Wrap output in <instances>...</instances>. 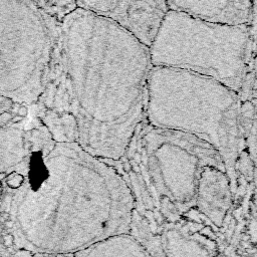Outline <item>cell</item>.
<instances>
[{"label":"cell","instance_id":"6da1fadb","mask_svg":"<svg viewBox=\"0 0 257 257\" xmlns=\"http://www.w3.org/2000/svg\"><path fill=\"white\" fill-rule=\"evenodd\" d=\"M149 47L116 23L77 8L64 17L36 116L56 143L119 161L144 119Z\"/></svg>","mask_w":257,"mask_h":257},{"label":"cell","instance_id":"7a4b0ae2","mask_svg":"<svg viewBox=\"0 0 257 257\" xmlns=\"http://www.w3.org/2000/svg\"><path fill=\"white\" fill-rule=\"evenodd\" d=\"M13 198L22 248L33 254H74L130 232L134 197L120 173L76 143L34 151Z\"/></svg>","mask_w":257,"mask_h":257},{"label":"cell","instance_id":"3957f363","mask_svg":"<svg viewBox=\"0 0 257 257\" xmlns=\"http://www.w3.org/2000/svg\"><path fill=\"white\" fill-rule=\"evenodd\" d=\"M240 99L221 82L191 71L152 66L146 120L158 127L195 136L220 155L234 191L236 162L245 149L239 130Z\"/></svg>","mask_w":257,"mask_h":257},{"label":"cell","instance_id":"277c9868","mask_svg":"<svg viewBox=\"0 0 257 257\" xmlns=\"http://www.w3.org/2000/svg\"><path fill=\"white\" fill-rule=\"evenodd\" d=\"M106 163L139 178L169 223L194 206L204 168L225 170L219 153L205 141L154 126L145 117L137 125L123 157Z\"/></svg>","mask_w":257,"mask_h":257},{"label":"cell","instance_id":"5b68a950","mask_svg":"<svg viewBox=\"0 0 257 257\" xmlns=\"http://www.w3.org/2000/svg\"><path fill=\"white\" fill-rule=\"evenodd\" d=\"M149 51L152 66L204 75L238 93L255 58V20L227 25L168 9Z\"/></svg>","mask_w":257,"mask_h":257},{"label":"cell","instance_id":"8992f818","mask_svg":"<svg viewBox=\"0 0 257 257\" xmlns=\"http://www.w3.org/2000/svg\"><path fill=\"white\" fill-rule=\"evenodd\" d=\"M58 26L32 0H0V95L26 106L38 101Z\"/></svg>","mask_w":257,"mask_h":257},{"label":"cell","instance_id":"52a82bcc","mask_svg":"<svg viewBox=\"0 0 257 257\" xmlns=\"http://www.w3.org/2000/svg\"><path fill=\"white\" fill-rule=\"evenodd\" d=\"M77 8L121 26L148 47L168 11L166 0H76Z\"/></svg>","mask_w":257,"mask_h":257},{"label":"cell","instance_id":"ba28073f","mask_svg":"<svg viewBox=\"0 0 257 257\" xmlns=\"http://www.w3.org/2000/svg\"><path fill=\"white\" fill-rule=\"evenodd\" d=\"M164 257H215L216 240L209 229L191 221H174L161 232Z\"/></svg>","mask_w":257,"mask_h":257},{"label":"cell","instance_id":"9c48e42d","mask_svg":"<svg viewBox=\"0 0 257 257\" xmlns=\"http://www.w3.org/2000/svg\"><path fill=\"white\" fill-rule=\"evenodd\" d=\"M169 10L207 22L242 25L255 20V0H166Z\"/></svg>","mask_w":257,"mask_h":257},{"label":"cell","instance_id":"30bf717a","mask_svg":"<svg viewBox=\"0 0 257 257\" xmlns=\"http://www.w3.org/2000/svg\"><path fill=\"white\" fill-rule=\"evenodd\" d=\"M233 192L225 170L206 167L198 181L194 206L212 225L220 228L231 208Z\"/></svg>","mask_w":257,"mask_h":257},{"label":"cell","instance_id":"8fae6325","mask_svg":"<svg viewBox=\"0 0 257 257\" xmlns=\"http://www.w3.org/2000/svg\"><path fill=\"white\" fill-rule=\"evenodd\" d=\"M74 257H152L130 233L108 236L73 254Z\"/></svg>","mask_w":257,"mask_h":257},{"label":"cell","instance_id":"7c38bea8","mask_svg":"<svg viewBox=\"0 0 257 257\" xmlns=\"http://www.w3.org/2000/svg\"><path fill=\"white\" fill-rule=\"evenodd\" d=\"M45 14L60 22L77 9L76 0H32Z\"/></svg>","mask_w":257,"mask_h":257},{"label":"cell","instance_id":"4fadbf2b","mask_svg":"<svg viewBox=\"0 0 257 257\" xmlns=\"http://www.w3.org/2000/svg\"><path fill=\"white\" fill-rule=\"evenodd\" d=\"M24 180H25L24 173L18 172V171H12L6 175L5 183L10 189L17 190L23 185Z\"/></svg>","mask_w":257,"mask_h":257},{"label":"cell","instance_id":"5bb4252c","mask_svg":"<svg viewBox=\"0 0 257 257\" xmlns=\"http://www.w3.org/2000/svg\"><path fill=\"white\" fill-rule=\"evenodd\" d=\"M17 104L15 102H13L11 99L0 95V116H2L3 114L7 113V112H11L14 105Z\"/></svg>","mask_w":257,"mask_h":257},{"label":"cell","instance_id":"9a60e30c","mask_svg":"<svg viewBox=\"0 0 257 257\" xmlns=\"http://www.w3.org/2000/svg\"><path fill=\"white\" fill-rule=\"evenodd\" d=\"M14 241H15V237L13 234L8 233V234L3 235V237H2V243L6 248L12 247L14 245Z\"/></svg>","mask_w":257,"mask_h":257},{"label":"cell","instance_id":"2e32d148","mask_svg":"<svg viewBox=\"0 0 257 257\" xmlns=\"http://www.w3.org/2000/svg\"><path fill=\"white\" fill-rule=\"evenodd\" d=\"M32 257H74L73 254H64V253H38L33 254Z\"/></svg>","mask_w":257,"mask_h":257},{"label":"cell","instance_id":"e0dca14e","mask_svg":"<svg viewBox=\"0 0 257 257\" xmlns=\"http://www.w3.org/2000/svg\"><path fill=\"white\" fill-rule=\"evenodd\" d=\"M33 256V253L26 250V249H23V248H20L18 249L15 253H14V257H32Z\"/></svg>","mask_w":257,"mask_h":257},{"label":"cell","instance_id":"ac0fdd59","mask_svg":"<svg viewBox=\"0 0 257 257\" xmlns=\"http://www.w3.org/2000/svg\"><path fill=\"white\" fill-rule=\"evenodd\" d=\"M8 220H11V214L7 211H2L0 213V221L4 224V222L8 221Z\"/></svg>","mask_w":257,"mask_h":257},{"label":"cell","instance_id":"d6986e66","mask_svg":"<svg viewBox=\"0 0 257 257\" xmlns=\"http://www.w3.org/2000/svg\"><path fill=\"white\" fill-rule=\"evenodd\" d=\"M13 226H14V224H13L12 220H8V221L4 222V227L7 229H13Z\"/></svg>","mask_w":257,"mask_h":257},{"label":"cell","instance_id":"ffe728a7","mask_svg":"<svg viewBox=\"0 0 257 257\" xmlns=\"http://www.w3.org/2000/svg\"><path fill=\"white\" fill-rule=\"evenodd\" d=\"M6 172H0V182L1 181H3V180H5V178H6Z\"/></svg>","mask_w":257,"mask_h":257},{"label":"cell","instance_id":"44dd1931","mask_svg":"<svg viewBox=\"0 0 257 257\" xmlns=\"http://www.w3.org/2000/svg\"><path fill=\"white\" fill-rule=\"evenodd\" d=\"M2 193H3V187H2V183L0 182V197H1Z\"/></svg>","mask_w":257,"mask_h":257},{"label":"cell","instance_id":"7402d4cb","mask_svg":"<svg viewBox=\"0 0 257 257\" xmlns=\"http://www.w3.org/2000/svg\"><path fill=\"white\" fill-rule=\"evenodd\" d=\"M2 206V201H1V199H0V207Z\"/></svg>","mask_w":257,"mask_h":257},{"label":"cell","instance_id":"603a6c76","mask_svg":"<svg viewBox=\"0 0 257 257\" xmlns=\"http://www.w3.org/2000/svg\"><path fill=\"white\" fill-rule=\"evenodd\" d=\"M0 243H1V238H0Z\"/></svg>","mask_w":257,"mask_h":257}]
</instances>
